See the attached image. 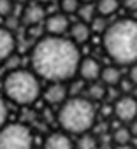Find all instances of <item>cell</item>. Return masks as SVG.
I'll use <instances>...</instances> for the list:
<instances>
[{
	"label": "cell",
	"mask_w": 137,
	"mask_h": 149,
	"mask_svg": "<svg viewBox=\"0 0 137 149\" xmlns=\"http://www.w3.org/2000/svg\"><path fill=\"white\" fill-rule=\"evenodd\" d=\"M42 97H44L46 104H49V105H62L68 98V90L63 83H51L42 91Z\"/></svg>",
	"instance_id": "9c48e42d"
},
{
	"label": "cell",
	"mask_w": 137,
	"mask_h": 149,
	"mask_svg": "<svg viewBox=\"0 0 137 149\" xmlns=\"http://www.w3.org/2000/svg\"><path fill=\"white\" fill-rule=\"evenodd\" d=\"M100 70H102V65L95 58H81L79 67H78V74L81 76V79L83 81H90V83L99 81Z\"/></svg>",
	"instance_id": "52a82bcc"
},
{
	"label": "cell",
	"mask_w": 137,
	"mask_h": 149,
	"mask_svg": "<svg viewBox=\"0 0 137 149\" xmlns=\"http://www.w3.org/2000/svg\"><path fill=\"white\" fill-rule=\"evenodd\" d=\"M113 112L120 121H125V123L134 121L137 118V98L132 95L120 97L113 105Z\"/></svg>",
	"instance_id": "8992f818"
},
{
	"label": "cell",
	"mask_w": 137,
	"mask_h": 149,
	"mask_svg": "<svg viewBox=\"0 0 137 149\" xmlns=\"http://www.w3.org/2000/svg\"><path fill=\"white\" fill-rule=\"evenodd\" d=\"M44 149H74V142L65 132H53L46 137Z\"/></svg>",
	"instance_id": "7c38bea8"
},
{
	"label": "cell",
	"mask_w": 137,
	"mask_h": 149,
	"mask_svg": "<svg viewBox=\"0 0 137 149\" xmlns=\"http://www.w3.org/2000/svg\"><path fill=\"white\" fill-rule=\"evenodd\" d=\"M0 149H34V133L23 123H6L0 128Z\"/></svg>",
	"instance_id": "5b68a950"
},
{
	"label": "cell",
	"mask_w": 137,
	"mask_h": 149,
	"mask_svg": "<svg viewBox=\"0 0 137 149\" xmlns=\"http://www.w3.org/2000/svg\"><path fill=\"white\" fill-rule=\"evenodd\" d=\"M46 19V11L42 7L41 2H30L25 9H23V14H21V21L27 25V26H35L39 23H42Z\"/></svg>",
	"instance_id": "30bf717a"
},
{
	"label": "cell",
	"mask_w": 137,
	"mask_h": 149,
	"mask_svg": "<svg viewBox=\"0 0 137 149\" xmlns=\"http://www.w3.org/2000/svg\"><path fill=\"white\" fill-rule=\"evenodd\" d=\"M7 123V104H6V98L0 95V128Z\"/></svg>",
	"instance_id": "603a6c76"
},
{
	"label": "cell",
	"mask_w": 137,
	"mask_h": 149,
	"mask_svg": "<svg viewBox=\"0 0 137 149\" xmlns=\"http://www.w3.org/2000/svg\"><path fill=\"white\" fill-rule=\"evenodd\" d=\"M68 32H71V40L76 42L78 46L88 42V39H90V35H92L90 25H88V23H83V21L71 25V26H68Z\"/></svg>",
	"instance_id": "4fadbf2b"
},
{
	"label": "cell",
	"mask_w": 137,
	"mask_h": 149,
	"mask_svg": "<svg viewBox=\"0 0 137 149\" xmlns=\"http://www.w3.org/2000/svg\"><path fill=\"white\" fill-rule=\"evenodd\" d=\"M123 6H125V9L135 13L137 11V0H123Z\"/></svg>",
	"instance_id": "d4e9b609"
},
{
	"label": "cell",
	"mask_w": 137,
	"mask_h": 149,
	"mask_svg": "<svg viewBox=\"0 0 137 149\" xmlns=\"http://www.w3.org/2000/svg\"><path fill=\"white\" fill-rule=\"evenodd\" d=\"M44 26H46L48 35L62 37V35L68 30V26H71V21H68L67 14H63V13H56V14H51L49 18H46Z\"/></svg>",
	"instance_id": "ba28073f"
},
{
	"label": "cell",
	"mask_w": 137,
	"mask_h": 149,
	"mask_svg": "<svg viewBox=\"0 0 137 149\" xmlns=\"http://www.w3.org/2000/svg\"><path fill=\"white\" fill-rule=\"evenodd\" d=\"M14 49H16L14 33L6 26H0V63L7 61L14 54Z\"/></svg>",
	"instance_id": "8fae6325"
},
{
	"label": "cell",
	"mask_w": 137,
	"mask_h": 149,
	"mask_svg": "<svg viewBox=\"0 0 137 149\" xmlns=\"http://www.w3.org/2000/svg\"><path fill=\"white\" fill-rule=\"evenodd\" d=\"M97 11H95V6L93 4H83V6H79V9H78V16L81 18V21L83 23H90L97 14H95Z\"/></svg>",
	"instance_id": "ac0fdd59"
},
{
	"label": "cell",
	"mask_w": 137,
	"mask_h": 149,
	"mask_svg": "<svg viewBox=\"0 0 137 149\" xmlns=\"http://www.w3.org/2000/svg\"><path fill=\"white\" fill-rule=\"evenodd\" d=\"M128 79H130V83H134V86H137V63L130 65V72H128Z\"/></svg>",
	"instance_id": "cb8c5ba5"
},
{
	"label": "cell",
	"mask_w": 137,
	"mask_h": 149,
	"mask_svg": "<svg viewBox=\"0 0 137 149\" xmlns=\"http://www.w3.org/2000/svg\"><path fill=\"white\" fill-rule=\"evenodd\" d=\"M99 79H102L106 86H116L121 81V72L118 67H102Z\"/></svg>",
	"instance_id": "5bb4252c"
},
{
	"label": "cell",
	"mask_w": 137,
	"mask_h": 149,
	"mask_svg": "<svg viewBox=\"0 0 137 149\" xmlns=\"http://www.w3.org/2000/svg\"><path fill=\"white\" fill-rule=\"evenodd\" d=\"M106 54L118 65L137 63V19L125 18L106 28L102 33Z\"/></svg>",
	"instance_id": "7a4b0ae2"
},
{
	"label": "cell",
	"mask_w": 137,
	"mask_h": 149,
	"mask_svg": "<svg viewBox=\"0 0 137 149\" xmlns=\"http://www.w3.org/2000/svg\"><path fill=\"white\" fill-rule=\"evenodd\" d=\"M13 0H0V16L2 18H9L13 14Z\"/></svg>",
	"instance_id": "7402d4cb"
},
{
	"label": "cell",
	"mask_w": 137,
	"mask_h": 149,
	"mask_svg": "<svg viewBox=\"0 0 137 149\" xmlns=\"http://www.w3.org/2000/svg\"><path fill=\"white\" fill-rule=\"evenodd\" d=\"M35 2H41V4H44V2H53V0H35Z\"/></svg>",
	"instance_id": "f1b7e54d"
},
{
	"label": "cell",
	"mask_w": 137,
	"mask_h": 149,
	"mask_svg": "<svg viewBox=\"0 0 137 149\" xmlns=\"http://www.w3.org/2000/svg\"><path fill=\"white\" fill-rule=\"evenodd\" d=\"M104 97H106V86L99 83H92L88 88V100L99 102V100H104Z\"/></svg>",
	"instance_id": "d6986e66"
},
{
	"label": "cell",
	"mask_w": 137,
	"mask_h": 149,
	"mask_svg": "<svg viewBox=\"0 0 137 149\" xmlns=\"http://www.w3.org/2000/svg\"><path fill=\"white\" fill-rule=\"evenodd\" d=\"M128 130H130V135H132V139H134V137H137V118H135L134 121H130V126H128Z\"/></svg>",
	"instance_id": "484cf974"
},
{
	"label": "cell",
	"mask_w": 137,
	"mask_h": 149,
	"mask_svg": "<svg viewBox=\"0 0 137 149\" xmlns=\"http://www.w3.org/2000/svg\"><path fill=\"white\" fill-rule=\"evenodd\" d=\"M97 121V111L92 100L85 97L67 98L58 111V125L65 133L83 135L88 133Z\"/></svg>",
	"instance_id": "3957f363"
},
{
	"label": "cell",
	"mask_w": 137,
	"mask_h": 149,
	"mask_svg": "<svg viewBox=\"0 0 137 149\" xmlns=\"http://www.w3.org/2000/svg\"><path fill=\"white\" fill-rule=\"evenodd\" d=\"M74 147L76 149H99V140L92 133H83L79 135V140Z\"/></svg>",
	"instance_id": "2e32d148"
},
{
	"label": "cell",
	"mask_w": 137,
	"mask_h": 149,
	"mask_svg": "<svg viewBox=\"0 0 137 149\" xmlns=\"http://www.w3.org/2000/svg\"><path fill=\"white\" fill-rule=\"evenodd\" d=\"M107 26H109V25H107V18H104V16H95V18L90 21V30H92L93 33H104Z\"/></svg>",
	"instance_id": "ffe728a7"
},
{
	"label": "cell",
	"mask_w": 137,
	"mask_h": 149,
	"mask_svg": "<svg viewBox=\"0 0 137 149\" xmlns=\"http://www.w3.org/2000/svg\"><path fill=\"white\" fill-rule=\"evenodd\" d=\"M113 140L116 146H123V144H130L132 140V135H130V130L125 128V126H118L114 132H113Z\"/></svg>",
	"instance_id": "e0dca14e"
},
{
	"label": "cell",
	"mask_w": 137,
	"mask_h": 149,
	"mask_svg": "<svg viewBox=\"0 0 137 149\" xmlns=\"http://www.w3.org/2000/svg\"><path fill=\"white\" fill-rule=\"evenodd\" d=\"M41 93V79L34 74V70L13 68L4 79V95L16 105H32Z\"/></svg>",
	"instance_id": "277c9868"
},
{
	"label": "cell",
	"mask_w": 137,
	"mask_h": 149,
	"mask_svg": "<svg viewBox=\"0 0 137 149\" xmlns=\"http://www.w3.org/2000/svg\"><path fill=\"white\" fill-rule=\"evenodd\" d=\"M120 7V2L118 0H97V6H95V11L99 13V16H113Z\"/></svg>",
	"instance_id": "9a60e30c"
},
{
	"label": "cell",
	"mask_w": 137,
	"mask_h": 149,
	"mask_svg": "<svg viewBox=\"0 0 137 149\" xmlns=\"http://www.w3.org/2000/svg\"><path fill=\"white\" fill-rule=\"evenodd\" d=\"M114 149H135L132 144H123V146H116Z\"/></svg>",
	"instance_id": "4316f807"
},
{
	"label": "cell",
	"mask_w": 137,
	"mask_h": 149,
	"mask_svg": "<svg viewBox=\"0 0 137 149\" xmlns=\"http://www.w3.org/2000/svg\"><path fill=\"white\" fill-rule=\"evenodd\" d=\"M79 2H83V4H86V2L88 4H93V2H97V0H79Z\"/></svg>",
	"instance_id": "83f0119b"
},
{
	"label": "cell",
	"mask_w": 137,
	"mask_h": 149,
	"mask_svg": "<svg viewBox=\"0 0 137 149\" xmlns=\"http://www.w3.org/2000/svg\"><path fill=\"white\" fill-rule=\"evenodd\" d=\"M79 6H81L79 0H60V9H62V13L67 14V16L78 13Z\"/></svg>",
	"instance_id": "44dd1931"
},
{
	"label": "cell",
	"mask_w": 137,
	"mask_h": 149,
	"mask_svg": "<svg viewBox=\"0 0 137 149\" xmlns=\"http://www.w3.org/2000/svg\"><path fill=\"white\" fill-rule=\"evenodd\" d=\"M32 70L39 79L49 83H65L78 74L81 51L71 39L46 35L35 42L32 54Z\"/></svg>",
	"instance_id": "6da1fadb"
}]
</instances>
